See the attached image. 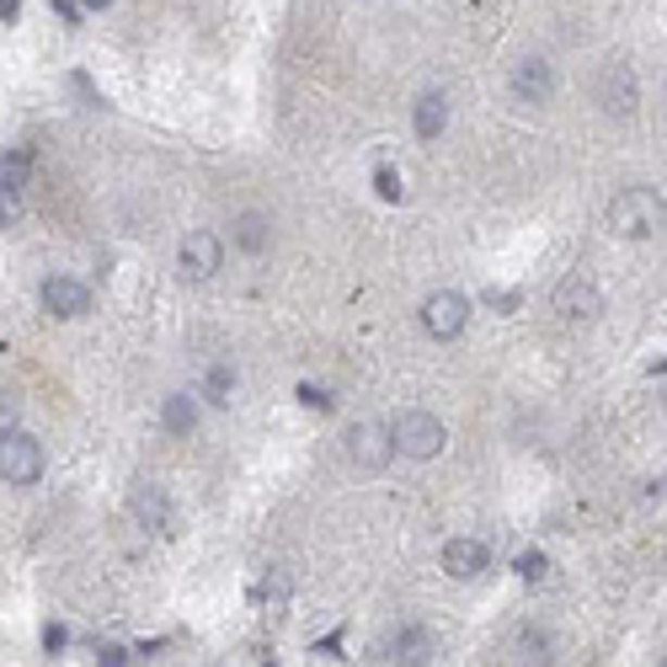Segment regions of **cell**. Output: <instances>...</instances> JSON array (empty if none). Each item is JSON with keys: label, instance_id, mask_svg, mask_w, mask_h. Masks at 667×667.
I'll list each match as a JSON object with an SVG mask.
<instances>
[{"label": "cell", "instance_id": "6da1fadb", "mask_svg": "<svg viewBox=\"0 0 667 667\" xmlns=\"http://www.w3.org/2000/svg\"><path fill=\"white\" fill-rule=\"evenodd\" d=\"M608 230L625 236V241H646L663 230V192L652 187H625L614 203H608Z\"/></svg>", "mask_w": 667, "mask_h": 667}, {"label": "cell", "instance_id": "7a4b0ae2", "mask_svg": "<svg viewBox=\"0 0 667 667\" xmlns=\"http://www.w3.org/2000/svg\"><path fill=\"white\" fill-rule=\"evenodd\" d=\"M43 476V443L22 427H0V481L5 486H33Z\"/></svg>", "mask_w": 667, "mask_h": 667}, {"label": "cell", "instance_id": "3957f363", "mask_svg": "<svg viewBox=\"0 0 667 667\" xmlns=\"http://www.w3.org/2000/svg\"><path fill=\"white\" fill-rule=\"evenodd\" d=\"M390 443L406 454V460H432L443 443H449V427L438 423L432 412H401L390 423Z\"/></svg>", "mask_w": 667, "mask_h": 667}, {"label": "cell", "instance_id": "277c9868", "mask_svg": "<svg viewBox=\"0 0 667 667\" xmlns=\"http://www.w3.org/2000/svg\"><path fill=\"white\" fill-rule=\"evenodd\" d=\"M465 320H470V304H465V294H454V289H438V294L423 300V331L438 337V342H454L465 331Z\"/></svg>", "mask_w": 667, "mask_h": 667}, {"label": "cell", "instance_id": "5b68a950", "mask_svg": "<svg viewBox=\"0 0 667 667\" xmlns=\"http://www.w3.org/2000/svg\"><path fill=\"white\" fill-rule=\"evenodd\" d=\"M219 262H225V246H219L214 230H192V236L183 241V251H177V267H183V278H192V284L214 278Z\"/></svg>", "mask_w": 667, "mask_h": 667}, {"label": "cell", "instance_id": "8992f818", "mask_svg": "<svg viewBox=\"0 0 667 667\" xmlns=\"http://www.w3.org/2000/svg\"><path fill=\"white\" fill-rule=\"evenodd\" d=\"M348 454H353V465H358V470H385V465H390V454H395L390 427L385 423H358L353 432H348Z\"/></svg>", "mask_w": 667, "mask_h": 667}, {"label": "cell", "instance_id": "52a82bcc", "mask_svg": "<svg viewBox=\"0 0 667 667\" xmlns=\"http://www.w3.org/2000/svg\"><path fill=\"white\" fill-rule=\"evenodd\" d=\"M555 310H561L566 320H599V315H604V294H599L588 278H566V284L555 289Z\"/></svg>", "mask_w": 667, "mask_h": 667}, {"label": "cell", "instance_id": "ba28073f", "mask_svg": "<svg viewBox=\"0 0 667 667\" xmlns=\"http://www.w3.org/2000/svg\"><path fill=\"white\" fill-rule=\"evenodd\" d=\"M43 310L60 315V320H75V315L91 310V289L75 284V278H49V284H43Z\"/></svg>", "mask_w": 667, "mask_h": 667}, {"label": "cell", "instance_id": "9c48e42d", "mask_svg": "<svg viewBox=\"0 0 667 667\" xmlns=\"http://www.w3.org/2000/svg\"><path fill=\"white\" fill-rule=\"evenodd\" d=\"M507 80H513V97L518 102H550V91H555V75H550L545 60H518Z\"/></svg>", "mask_w": 667, "mask_h": 667}, {"label": "cell", "instance_id": "30bf717a", "mask_svg": "<svg viewBox=\"0 0 667 667\" xmlns=\"http://www.w3.org/2000/svg\"><path fill=\"white\" fill-rule=\"evenodd\" d=\"M486 566H491V550H486L481 540H449V545H443V571L460 577V582L481 577Z\"/></svg>", "mask_w": 667, "mask_h": 667}, {"label": "cell", "instance_id": "8fae6325", "mask_svg": "<svg viewBox=\"0 0 667 667\" xmlns=\"http://www.w3.org/2000/svg\"><path fill=\"white\" fill-rule=\"evenodd\" d=\"M604 108L619 113V118L635 113V75H630V64H608L604 70Z\"/></svg>", "mask_w": 667, "mask_h": 667}, {"label": "cell", "instance_id": "7c38bea8", "mask_svg": "<svg viewBox=\"0 0 667 667\" xmlns=\"http://www.w3.org/2000/svg\"><path fill=\"white\" fill-rule=\"evenodd\" d=\"M161 423H166V432H177V438H187L192 427H198V395H166V406H161Z\"/></svg>", "mask_w": 667, "mask_h": 667}, {"label": "cell", "instance_id": "4fadbf2b", "mask_svg": "<svg viewBox=\"0 0 667 667\" xmlns=\"http://www.w3.org/2000/svg\"><path fill=\"white\" fill-rule=\"evenodd\" d=\"M134 513H139V524H144V529H155V534H161V529H166V496H161V486H139V491H134Z\"/></svg>", "mask_w": 667, "mask_h": 667}, {"label": "cell", "instance_id": "5bb4252c", "mask_svg": "<svg viewBox=\"0 0 667 667\" xmlns=\"http://www.w3.org/2000/svg\"><path fill=\"white\" fill-rule=\"evenodd\" d=\"M443 123H449V97H443V91H427L423 102H417V134H423V139H438Z\"/></svg>", "mask_w": 667, "mask_h": 667}, {"label": "cell", "instance_id": "9a60e30c", "mask_svg": "<svg viewBox=\"0 0 667 667\" xmlns=\"http://www.w3.org/2000/svg\"><path fill=\"white\" fill-rule=\"evenodd\" d=\"M27 172H33V155H27V150L0 155V192H22V187H27Z\"/></svg>", "mask_w": 667, "mask_h": 667}, {"label": "cell", "instance_id": "2e32d148", "mask_svg": "<svg viewBox=\"0 0 667 667\" xmlns=\"http://www.w3.org/2000/svg\"><path fill=\"white\" fill-rule=\"evenodd\" d=\"M267 241H273V236H267V219H262V214H241V219H236V246H241V251L256 256V251H267Z\"/></svg>", "mask_w": 667, "mask_h": 667}, {"label": "cell", "instance_id": "e0dca14e", "mask_svg": "<svg viewBox=\"0 0 667 667\" xmlns=\"http://www.w3.org/2000/svg\"><path fill=\"white\" fill-rule=\"evenodd\" d=\"M230 390H236V368L214 364V368H209V379H203V395H209L214 406H230Z\"/></svg>", "mask_w": 667, "mask_h": 667}, {"label": "cell", "instance_id": "ac0fdd59", "mask_svg": "<svg viewBox=\"0 0 667 667\" xmlns=\"http://www.w3.org/2000/svg\"><path fill=\"white\" fill-rule=\"evenodd\" d=\"M390 652H395L390 663H427V657H432V646H427V635H417V630H412V635H401V641H395Z\"/></svg>", "mask_w": 667, "mask_h": 667}, {"label": "cell", "instance_id": "d6986e66", "mask_svg": "<svg viewBox=\"0 0 667 667\" xmlns=\"http://www.w3.org/2000/svg\"><path fill=\"white\" fill-rule=\"evenodd\" d=\"M545 571H550V561L540 550H524V555H518V577H524V582H545Z\"/></svg>", "mask_w": 667, "mask_h": 667}, {"label": "cell", "instance_id": "ffe728a7", "mask_svg": "<svg viewBox=\"0 0 667 667\" xmlns=\"http://www.w3.org/2000/svg\"><path fill=\"white\" fill-rule=\"evenodd\" d=\"M374 187H379V198H385V203H401V177H395L390 166H379V177H374Z\"/></svg>", "mask_w": 667, "mask_h": 667}, {"label": "cell", "instance_id": "44dd1931", "mask_svg": "<svg viewBox=\"0 0 667 667\" xmlns=\"http://www.w3.org/2000/svg\"><path fill=\"white\" fill-rule=\"evenodd\" d=\"M22 417V395H11V390H0V427H11Z\"/></svg>", "mask_w": 667, "mask_h": 667}, {"label": "cell", "instance_id": "7402d4cb", "mask_svg": "<svg viewBox=\"0 0 667 667\" xmlns=\"http://www.w3.org/2000/svg\"><path fill=\"white\" fill-rule=\"evenodd\" d=\"M16 214H22L16 192H0V225H16Z\"/></svg>", "mask_w": 667, "mask_h": 667}, {"label": "cell", "instance_id": "603a6c76", "mask_svg": "<svg viewBox=\"0 0 667 667\" xmlns=\"http://www.w3.org/2000/svg\"><path fill=\"white\" fill-rule=\"evenodd\" d=\"M300 401H304V406H320V412L331 406V395H326V390H315V385H304V390H300Z\"/></svg>", "mask_w": 667, "mask_h": 667}, {"label": "cell", "instance_id": "cb8c5ba5", "mask_svg": "<svg viewBox=\"0 0 667 667\" xmlns=\"http://www.w3.org/2000/svg\"><path fill=\"white\" fill-rule=\"evenodd\" d=\"M64 641H70L64 625H49V630H43V646H49V652H64Z\"/></svg>", "mask_w": 667, "mask_h": 667}, {"label": "cell", "instance_id": "d4e9b609", "mask_svg": "<svg viewBox=\"0 0 667 667\" xmlns=\"http://www.w3.org/2000/svg\"><path fill=\"white\" fill-rule=\"evenodd\" d=\"M49 5H54V11H60L64 22H80V16H75V0H49Z\"/></svg>", "mask_w": 667, "mask_h": 667}, {"label": "cell", "instance_id": "484cf974", "mask_svg": "<svg viewBox=\"0 0 667 667\" xmlns=\"http://www.w3.org/2000/svg\"><path fill=\"white\" fill-rule=\"evenodd\" d=\"M0 16H5V22H16V5H11V0H0Z\"/></svg>", "mask_w": 667, "mask_h": 667}, {"label": "cell", "instance_id": "4316f807", "mask_svg": "<svg viewBox=\"0 0 667 667\" xmlns=\"http://www.w3.org/2000/svg\"><path fill=\"white\" fill-rule=\"evenodd\" d=\"M80 5H86V11H108L113 0H80Z\"/></svg>", "mask_w": 667, "mask_h": 667}]
</instances>
